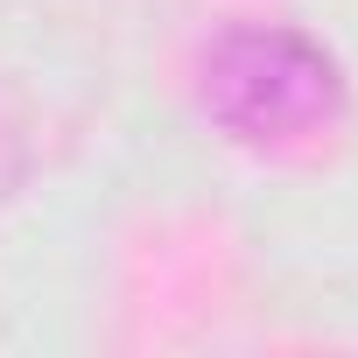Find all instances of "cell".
<instances>
[{
	"mask_svg": "<svg viewBox=\"0 0 358 358\" xmlns=\"http://www.w3.org/2000/svg\"><path fill=\"white\" fill-rule=\"evenodd\" d=\"M197 99L204 113L239 141V148H302L323 141L344 120V71L337 57L281 22H239L225 29L204 64H197Z\"/></svg>",
	"mask_w": 358,
	"mask_h": 358,
	"instance_id": "cell-1",
	"label": "cell"
}]
</instances>
